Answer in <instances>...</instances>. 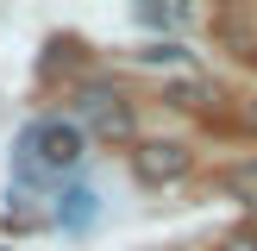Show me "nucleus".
<instances>
[{
  "label": "nucleus",
  "instance_id": "nucleus-1",
  "mask_svg": "<svg viewBox=\"0 0 257 251\" xmlns=\"http://www.w3.org/2000/svg\"><path fill=\"white\" fill-rule=\"evenodd\" d=\"M19 151L32 163H44V170H75V163L88 157V138H82L75 119H44V126H32V132L19 138Z\"/></svg>",
  "mask_w": 257,
  "mask_h": 251
},
{
  "label": "nucleus",
  "instance_id": "nucleus-2",
  "mask_svg": "<svg viewBox=\"0 0 257 251\" xmlns=\"http://www.w3.org/2000/svg\"><path fill=\"white\" fill-rule=\"evenodd\" d=\"M188 163H195V151L176 145V138H151V145H138V176H145V182H182Z\"/></svg>",
  "mask_w": 257,
  "mask_h": 251
},
{
  "label": "nucleus",
  "instance_id": "nucleus-3",
  "mask_svg": "<svg viewBox=\"0 0 257 251\" xmlns=\"http://www.w3.org/2000/svg\"><path fill=\"white\" fill-rule=\"evenodd\" d=\"M88 119H94V132L107 138V145H125V138H132V113H125L119 100H107V94H88Z\"/></svg>",
  "mask_w": 257,
  "mask_h": 251
},
{
  "label": "nucleus",
  "instance_id": "nucleus-4",
  "mask_svg": "<svg viewBox=\"0 0 257 251\" xmlns=\"http://www.w3.org/2000/svg\"><path fill=\"white\" fill-rule=\"evenodd\" d=\"M94 213H100V195H94V188H69L63 207H57V220L63 226H94Z\"/></svg>",
  "mask_w": 257,
  "mask_h": 251
},
{
  "label": "nucleus",
  "instance_id": "nucleus-5",
  "mask_svg": "<svg viewBox=\"0 0 257 251\" xmlns=\"http://www.w3.org/2000/svg\"><path fill=\"white\" fill-rule=\"evenodd\" d=\"M220 182H226V195H232V201H245V207L257 213V163H232Z\"/></svg>",
  "mask_w": 257,
  "mask_h": 251
},
{
  "label": "nucleus",
  "instance_id": "nucleus-6",
  "mask_svg": "<svg viewBox=\"0 0 257 251\" xmlns=\"http://www.w3.org/2000/svg\"><path fill=\"white\" fill-rule=\"evenodd\" d=\"M170 100H176V107H201V82H176Z\"/></svg>",
  "mask_w": 257,
  "mask_h": 251
},
{
  "label": "nucleus",
  "instance_id": "nucleus-7",
  "mask_svg": "<svg viewBox=\"0 0 257 251\" xmlns=\"http://www.w3.org/2000/svg\"><path fill=\"white\" fill-rule=\"evenodd\" d=\"M220 251H257V232H232V238H226Z\"/></svg>",
  "mask_w": 257,
  "mask_h": 251
}]
</instances>
